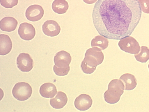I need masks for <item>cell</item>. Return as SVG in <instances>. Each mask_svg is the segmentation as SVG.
Segmentation results:
<instances>
[{"instance_id":"1","label":"cell","mask_w":149,"mask_h":112,"mask_svg":"<svg viewBox=\"0 0 149 112\" xmlns=\"http://www.w3.org/2000/svg\"><path fill=\"white\" fill-rule=\"evenodd\" d=\"M141 16L138 0H98L92 12L93 23L100 35L117 40L132 35Z\"/></svg>"},{"instance_id":"2","label":"cell","mask_w":149,"mask_h":112,"mask_svg":"<svg viewBox=\"0 0 149 112\" xmlns=\"http://www.w3.org/2000/svg\"><path fill=\"white\" fill-rule=\"evenodd\" d=\"M104 59V54L100 48L94 47L88 49L81 64V68L85 74H92L96 69L97 66L103 63Z\"/></svg>"},{"instance_id":"3","label":"cell","mask_w":149,"mask_h":112,"mask_svg":"<svg viewBox=\"0 0 149 112\" xmlns=\"http://www.w3.org/2000/svg\"><path fill=\"white\" fill-rule=\"evenodd\" d=\"M125 86L120 80L111 81L108 86V90L104 94V100L111 104H116L119 101L121 96L124 93Z\"/></svg>"},{"instance_id":"4","label":"cell","mask_w":149,"mask_h":112,"mask_svg":"<svg viewBox=\"0 0 149 112\" xmlns=\"http://www.w3.org/2000/svg\"><path fill=\"white\" fill-rule=\"evenodd\" d=\"M12 93L14 98L20 101H24L31 96L33 88L27 83L21 82L14 85Z\"/></svg>"},{"instance_id":"5","label":"cell","mask_w":149,"mask_h":112,"mask_svg":"<svg viewBox=\"0 0 149 112\" xmlns=\"http://www.w3.org/2000/svg\"><path fill=\"white\" fill-rule=\"evenodd\" d=\"M118 46L121 50L131 54H139L141 50L137 41L133 37L130 36L120 40Z\"/></svg>"},{"instance_id":"6","label":"cell","mask_w":149,"mask_h":112,"mask_svg":"<svg viewBox=\"0 0 149 112\" xmlns=\"http://www.w3.org/2000/svg\"><path fill=\"white\" fill-rule=\"evenodd\" d=\"M33 60L29 54L22 53L17 58V65L18 68L23 72H29L33 69Z\"/></svg>"},{"instance_id":"7","label":"cell","mask_w":149,"mask_h":112,"mask_svg":"<svg viewBox=\"0 0 149 112\" xmlns=\"http://www.w3.org/2000/svg\"><path fill=\"white\" fill-rule=\"evenodd\" d=\"M44 14V10L42 6L38 4H34L28 8L25 12V16L28 20L36 22L43 17Z\"/></svg>"},{"instance_id":"8","label":"cell","mask_w":149,"mask_h":112,"mask_svg":"<svg viewBox=\"0 0 149 112\" xmlns=\"http://www.w3.org/2000/svg\"><path fill=\"white\" fill-rule=\"evenodd\" d=\"M18 32L20 37L25 41L31 40L36 35L34 26L27 23H23L20 24Z\"/></svg>"},{"instance_id":"9","label":"cell","mask_w":149,"mask_h":112,"mask_svg":"<svg viewBox=\"0 0 149 112\" xmlns=\"http://www.w3.org/2000/svg\"><path fill=\"white\" fill-rule=\"evenodd\" d=\"M93 104L91 96L82 94L78 96L74 102V107L80 111H85L89 109Z\"/></svg>"},{"instance_id":"10","label":"cell","mask_w":149,"mask_h":112,"mask_svg":"<svg viewBox=\"0 0 149 112\" xmlns=\"http://www.w3.org/2000/svg\"><path fill=\"white\" fill-rule=\"evenodd\" d=\"M42 30L47 36L53 37L60 34L61 28L58 23L55 21L49 20L46 21L43 24Z\"/></svg>"},{"instance_id":"11","label":"cell","mask_w":149,"mask_h":112,"mask_svg":"<svg viewBox=\"0 0 149 112\" xmlns=\"http://www.w3.org/2000/svg\"><path fill=\"white\" fill-rule=\"evenodd\" d=\"M72 59L70 54L63 50L56 53L54 57L55 65L58 67H65L69 66Z\"/></svg>"},{"instance_id":"12","label":"cell","mask_w":149,"mask_h":112,"mask_svg":"<svg viewBox=\"0 0 149 112\" xmlns=\"http://www.w3.org/2000/svg\"><path fill=\"white\" fill-rule=\"evenodd\" d=\"M17 25V21L14 18L6 17L1 20L0 29L2 31L10 32L15 30Z\"/></svg>"},{"instance_id":"13","label":"cell","mask_w":149,"mask_h":112,"mask_svg":"<svg viewBox=\"0 0 149 112\" xmlns=\"http://www.w3.org/2000/svg\"><path fill=\"white\" fill-rule=\"evenodd\" d=\"M68 99L66 94L64 92L59 91L54 98H51L50 104L55 109L63 108L68 102Z\"/></svg>"},{"instance_id":"14","label":"cell","mask_w":149,"mask_h":112,"mask_svg":"<svg viewBox=\"0 0 149 112\" xmlns=\"http://www.w3.org/2000/svg\"><path fill=\"white\" fill-rule=\"evenodd\" d=\"M12 43L10 37L7 35H0V55H7L12 50Z\"/></svg>"},{"instance_id":"15","label":"cell","mask_w":149,"mask_h":112,"mask_svg":"<svg viewBox=\"0 0 149 112\" xmlns=\"http://www.w3.org/2000/svg\"><path fill=\"white\" fill-rule=\"evenodd\" d=\"M40 93L45 98H52L56 95L57 89L54 84L51 83H45L40 87Z\"/></svg>"},{"instance_id":"16","label":"cell","mask_w":149,"mask_h":112,"mask_svg":"<svg viewBox=\"0 0 149 112\" xmlns=\"http://www.w3.org/2000/svg\"><path fill=\"white\" fill-rule=\"evenodd\" d=\"M120 80L123 82L126 91H131L134 89L137 85L136 78L132 74L129 73L123 74L120 77Z\"/></svg>"},{"instance_id":"17","label":"cell","mask_w":149,"mask_h":112,"mask_svg":"<svg viewBox=\"0 0 149 112\" xmlns=\"http://www.w3.org/2000/svg\"><path fill=\"white\" fill-rule=\"evenodd\" d=\"M52 8L56 13L64 14L68 10V3L65 0H54L52 4Z\"/></svg>"},{"instance_id":"18","label":"cell","mask_w":149,"mask_h":112,"mask_svg":"<svg viewBox=\"0 0 149 112\" xmlns=\"http://www.w3.org/2000/svg\"><path fill=\"white\" fill-rule=\"evenodd\" d=\"M109 44L107 38L102 35H98L92 39L91 45L92 47H98L102 50H104L108 47Z\"/></svg>"},{"instance_id":"19","label":"cell","mask_w":149,"mask_h":112,"mask_svg":"<svg viewBox=\"0 0 149 112\" xmlns=\"http://www.w3.org/2000/svg\"><path fill=\"white\" fill-rule=\"evenodd\" d=\"M139 54H134V57L138 62L146 63L149 60V48L147 46H142Z\"/></svg>"},{"instance_id":"20","label":"cell","mask_w":149,"mask_h":112,"mask_svg":"<svg viewBox=\"0 0 149 112\" xmlns=\"http://www.w3.org/2000/svg\"><path fill=\"white\" fill-rule=\"evenodd\" d=\"M70 67V66L65 67H58L55 65L53 66V71L58 76H64L68 74Z\"/></svg>"},{"instance_id":"21","label":"cell","mask_w":149,"mask_h":112,"mask_svg":"<svg viewBox=\"0 0 149 112\" xmlns=\"http://www.w3.org/2000/svg\"><path fill=\"white\" fill-rule=\"evenodd\" d=\"M0 3L5 8H12L17 5L18 0H0Z\"/></svg>"},{"instance_id":"22","label":"cell","mask_w":149,"mask_h":112,"mask_svg":"<svg viewBox=\"0 0 149 112\" xmlns=\"http://www.w3.org/2000/svg\"><path fill=\"white\" fill-rule=\"evenodd\" d=\"M141 10L146 14H149V0H138Z\"/></svg>"},{"instance_id":"23","label":"cell","mask_w":149,"mask_h":112,"mask_svg":"<svg viewBox=\"0 0 149 112\" xmlns=\"http://www.w3.org/2000/svg\"><path fill=\"white\" fill-rule=\"evenodd\" d=\"M83 2L87 4H93L95 3L97 0H83Z\"/></svg>"},{"instance_id":"24","label":"cell","mask_w":149,"mask_h":112,"mask_svg":"<svg viewBox=\"0 0 149 112\" xmlns=\"http://www.w3.org/2000/svg\"><path fill=\"white\" fill-rule=\"evenodd\" d=\"M148 68H149V65H148Z\"/></svg>"}]
</instances>
